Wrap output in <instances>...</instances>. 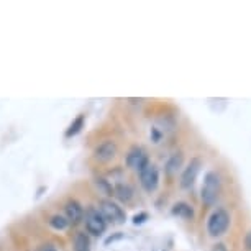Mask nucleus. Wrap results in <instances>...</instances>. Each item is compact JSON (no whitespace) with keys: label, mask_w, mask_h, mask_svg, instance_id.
<instances>
[{"label":"nucleus","mask_w":251,"mask_h":251,"mask_svg":"<svg viewBox=\"0 0 251 251\" xmlns=\"http://www.w3.org/2000/svg\"><path fill=\"white\" fill-rule=\"evenodd\" d=\"M222 191V181L220 176L215 171H210L205 174V179H203V186L201 191V199L205 205H214L217 202V199L220 196Z\"/></svg>","instance_id":"f257e3e1"},{"label":"nucleus","mask_w":251,"mask_h":251,"mask_svg":"<svg viewBox=\"0 0 251 251\" xmlns=\"http://www.w3.org/2000/svg\"><path fill=\"white\" fill-rule=\"evenodd\" d=\"M230 228V214L225 208H217L210 214L207 220V231L210 236H222L226 233V230Z\"/></svg>","instance_id":"f03ea898"},{"label":"nucleus","mask_w":251,"mask_h":251,"mask_svg":"<svg viewBox=\"0 0 251 251\" xmlns=\"http://www.w3.org/2000/svg\"><path fill=\"white\" fill-rule=\"evenodd\" d=\"M99 210H100V214L103 215V219L112 222V224H115V225L125 224V220H126L125 210H123L117 202L110 201V199L100 201V208H99Z\"/></svg>","instance_id":"7ed1b4c3"},{"label":"nucleus","mask_w":251,"mask_h":251,"mask_svg":"<svg viewBox=\"0 0 251 251\" xmlns=\"http://www.w3.org/2000/svg\"><path fill=\"white\" fill-rule=\"evenodd\" d=\"M84 222H86L87 231L94 236H100L107 228V220L103 219L100 210H99V208H94V207H91L86 212V220Z\"/></svg>","instance_id":"20e7f679"},{"label":"nucleus","mask_w":251,"mask_h":251,"mask_svg":"<svg viewBox=\"0 0 251 251\" xmlns=\"http://www.w3.org/2000/svg\"><path fill=\"white\" fill-rule=\"evenodd\" d=\"M140 184L146 192H154L159 184V171L154 164H148L140 171Z\"/></svg>","instance_id":"39448f33"},{"label":"nucleus","mask_w":251,"mask_h":251,"mask_svg":"<svg viewBox=\"0 0 251 251\" xmlns=\"http://www.w3.org/2000/svg\"><path fill=\"white\" fill-rule=\"evenodd\" d=\"M201 168H202V161L199 158H192L191 163L184 168V171L181 174V187L182 189H191L194 184H196L199 173H201Z\"/></svg>","instance_id":"423d86ee"},{"label":"nucleus","mask_w":251,"mask_h":251,"mask_svg":"<svg viewBox=\"0 0 251 251\" xmlns=\"http://www.w3.org/2000/svg\"><path fill=\"white\" fill-rule=\"evenodd\" d=\"M125 161L130 169H135V171H138V173L150 164L148 154H146V151L143 148H140V146H133V148L128 151V154H126Z\"/></svg>","instance_id":"0eeeda50"},{"label":"nucleus","mask_w":251,"mask_h":251,"mask_svg":"<svg viewBox=\"0 0 251 251\" xmlns=\"http://www.w3.org/2000/svg\"><path fill=\"white\" fill-rule=\"evenodd\" d=\"M117 143L112 140H105L102 141L100 145L96 146L94 150V158H96L99 163H108L117 156Z\"/></svg>","instance_id":"6e6552de"},{"label":"nucleus","mask_w":251,"mask_h":251,"mask_svg":"<svg viewBox=\"0 0 251 251\" xmlns=\"http://www.w3.org/2000/svg\"><path fill=\"white\" fill-rule=\"evenodd\" d=\"M64 217L69 224H79L84 219V208L77 201H68L64 205Z\"/></svg>","instance_id":"1a4fd4ad"},{"label":"nucleus","mask_w":251,"mask_h":251,"mask_svg":"<svg viewBox=\"0 0 251 251\" xmlns=\"http://www.w3.org/2000/svg\"><path fill=\"white\" fill-rule=\"evenodd\" d=\"M113 196H115L118 201L122 203H128L131 199H133V189L128 184H117V186H113Z\"/></svg>","instance_id":"9d476101"},{"label":"nucleus","mask_w":251,"mask_h":251,"mask_svg":"<svg viewBox=\"0 0 251 251\" xmlns=\"http://www.w3.org/2000/svg\"><path fill=\"white\" fill-rule=\"evenodd\" d=\"M182 163H184V156L182 153H174L171 154V158L168 159V163H166V173L169 174V176H174L179 169L182 168Z\"/></svg>","instance_id":"9b49d317"},{"label":"nucleus","mask_w":251,"mask_h":251,"mask_svg":"<svg viewBox=\"0 0 251 251\" xmlns=\"http://www.w3.org/2000/svg\"><path fill=\"white\" fill-rule=\"evenodd\" d=\"M173 214L181 217V219H186V220H191L194 217V210L192 207L189 205L186 202H177L176 205L173 207Z\"/></svg>","instance_id":"f8f14e48"},{"label":"nucleus","mask_w":251,"mask_h":251,"mask_svg":"<svg viewBox=\"0 0 251 251\" xmlns=\"http://www.w3.org/2000/svg\"><path fill=\"white\" fill-rule=\"evenodd\" d=\"M74 251H91V238L86 233H75Z\"/></svg>","instance_id":"ddd939ff"},{"label":"nucleus","mask_w":251,"mask_h":251,"mask_svg":"<svg viewBox=\"0 0 251 251\" xmlns=\"http://www.w3.org/2000/svg\"><path fill=\"white\" fill-rule=\"evenodd\" d=\"M50 225L53 226L54 230H66V228H68V225H69V222L66 220L64 215L56 214V215H53L50 219Z\"/></svg>","instance_id":"4468645a"},{"label":"nucleus","mask_w":251,"mask_h":251,"mask_svg":"<svg viewBox=\"0 0 251 251\" xmlns=\"http://www.w3.org/2000/svg\"><path fill=\"white\" fill-rule=\"evenodd\" d=\"M82 126H84V115H79L75 120L71 123L69 125V128H68V131H66V136H74V135H77L80 130H82Z\"/></svg>","instance_id":"2eb2a0df"},{"label":"nucleus","mask_w":251,"mask_h":251,"mask_svg":"<svg viewBox=\"0 0 251 251\" xmlns=\"http://www.w3.org/2000/svg\"><path fill=\"white\" fill-rule=\"evenodd\" d=\"M96 184H97V187L100 189V191H102L103 194H105V196H113V186L107 181V179L97 177V179H96Z\"/></svg>","instance_id":"dca6fc26"},{"label":"nucleus","mask_w":251,"mask_h":251,"mask_svg":"<svg viewBox=\"0 0 251 251\" xmlns=\"http://www.w3.org/2000/svg\"><path fill=\"white\" fill-rule=\"evenodd\" d=\"M148 219V214H140V215H135L133 217V224L135 225H140V224H143V222Z\"/></svg>","instance_id":"f3484780"},{"label":"nucleus","mask_w":251,"mask_h":251,"mask_svg":"<svg viewBox=\"0 0 251 251\" xmlns=\"http://www.w3.org/2000/svg\"><path fill=\"white\" fill-rule=\"evenodd\" d=\"M245 248L248 250V251H251V230L245 236Z\"/></svg>","instance_id":"a211bd4d"},{"label":"nucleus","mask_w":251,"mask_h":251,"mask_svg":"<svg viewBox=\"0 0 251 251\" xmlns=\"http://www.w3.org/2000/svg\"><path fill=\"white\" fill-rule=\"evenodd\" d=\"M212 251H228V248L225 246V243H217L214 248H212Z\"/></svg>","instance_id":"6ab92c4d"},{"label":"nucleus","mask_w":251,"mask_h":251,"mask_svg":"<svg viewBox=\"0 0 251 251\" xmlns=\"http://www.w3.org/2000/svg\"><path fill=\"white\" fill-rule=\"evenodd\" d=\"M36 251H58L53 245H43L41 248H38Z\"/></svg>","instance_id":"aec40b11"},{"label":"nucleus","mask_w":251,"mask_h":251,"mask_svg":"<svg viewBox=\"0 0 251 251\" xmlns=\"http://www.w3.org/2000/svg\"><path fill=\"white\" fill-rule=\"evenodd\" d=\"M122 236H123L122 233H118V235H115V236H110V238H107V240H105V245H110L112 241H115V240H120Z\"/></svg>","instance_id":"412c9836"}]
</instances>
